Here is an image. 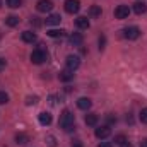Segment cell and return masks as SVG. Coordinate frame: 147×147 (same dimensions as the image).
<instances>
[{
    "label": "cell",
    "mask_w": 147,
    "mask_h": 147,
    "mask_svg": "<svg viewBox=\"0 0 147 147\" xmlns=\"http://www.w3.org/2000/svg\"><path fill=\"white\" fill-rule=\"evenodd\" d=\"M60 127L65 130V132H72L75 128V116L70 110H63L62 115H60V120H58Z\"/></svg>",
    "instance_id": "obj_1"
},
{
    "label": "cell",
    "mask_w": 147,
    "mask_h": 147,
    "mask_svg": "<svg viewBox=\"0 0 147 147\" xmlns=\"http://www.w3.org/2000/svg\"><path fill=\"white\" fill-rule=\"evenodd\" d=\"M45 60H46V51H45L43 48H38V50H34V51L31 53V62H33L34 65H41Z\"/></svg>",
    "instance_id": "obj_2"
},
{
    "label": "cell",
    "mask_w": 147,
    "mask_h": 147,
    "mask_svg": "<svg viewBox=\"0 0 147 147\" xmlns=\"http://www.w3.org/2000/svg\"><path fill=\"white\" fill-rule=\"evenodd\" d=\"M123 36L127 38V39H130V41H134V39H137V38L140 36V29H139L137 26L125 28V29H123Z\"/></svg>",
    "instance_id": "obj_3"
},
{
    "label": "cell",
    "mask_w": 147,
    "mask_h": 147,
    "mask_svg": "<svg viewBox=\"0 0 147 147\" xmlns=\"http://www.w3.org/2000/svg\"><path fill=\"white\" fill-rule=\"evenodd\" d=\"M63 5H65V10L69 14H77L80 10V2L79 0H65Z\"/></svg>",
    "instance_id": "obj_4"
},
{
    "label": "cell",
    "mask_w": 147,
    "mask_h": 147,
    "mask_svg": "<svg viewBox=\"0 0 147 147\" xmlns=\"http://www.w3.org/2000/svg\"><path fill=\"white\" fill-rule=\"evenodd\" d=\"M130 16V7L128 5H118L115 9V17L116 19H127Z\"/></svg>",
    "instance_id": "obj_5"
},
{
    "label": "cell",
    "mask_w": 147,
    "mask_h": 147,
    "mask_svg": "<svg viewBox=\"0 0 147 147\" xmlns=\"http://www.w3.org/2000/svg\"><path fill=\"white\" fill-rule=\"evenodd\" d=\"M65 65H67V69H70V70H77L79 65H80V58H79L77 55H69L67 60H65Z\"/></svg>",
    "instance_id": "obj_6"
},
{
    "label": "cell",
    "mask_w": 147,
    "mask_h": 147,
    "mask_svg": "<svg viewBox=\"0 0 147 147\" xmlns=\"http://www.w3.org/2000/svg\"><path fill=\"white\" fill-rule=\"evenodd\" d=\"M94 135L98 137V139H108L111 135V128L110 125H103V127H99V128H96V132H94Z\"/></svg>",
    "instance_id": "obj_7"
},
{
    "label": "cell",
    "mask_w": 147,
    "mask_h": 147,
    "mask_svg": "<svg viewBox=\"0 0 147 147\" xmlns=\"http://www.w3.org/2000/svg\"><path fill=\"white\" fill-rule=\"evenodd\" d=\"M36 9L38 12H50L53 9V2L51 0H39L36 3Z\"/></svg>",
    "instance_id": "obj_8"
},
{
    "label": "cell",
    "mask_w": 147,
    "mask_h": 147,
    "mask_svg": "<svg viewBox=\"0 0 147 147\" xmlns=\"http://www.w3.org/2000/svg\"><path fill=\"white\" fill-rule=\"evenodd\" d=\"M77 106H79L80 110L87 111V110H91V106H92V101H91L89 98H79V99H77Z\"/></svg>",
    "instance_id": "obj_9"
},
{
    "label": "cell",
    "mask_w": 147,
    "mask_h": 147,
    "mask_svg": "<svg viewBox=\"0 0 147 147\" xmlns=\"http://www.w3.org/2000/svg\"><path fill=\"white\" fill-rule=\"evenodd\" d=\"M38 120H39V123H41L43 127H48V125L51 123V115H50L48 111H43V113L38 115Z\"/></svg>",
    "instance_id": "obj_10"
},
{
    "label": "cell",
    "mask_w": 147,
    "mask_h": 147,
    "mask_svg": "<svg viewBox=\"0 0 147 147\" xmlns=\"http://www.w3.org/2000/svg\"><path fill=\"white\" fill-rule=\"evenodd\" d=\"M98 121H99V116H98L96 113H87V115H86V123H87L89 127H96Z\"/></svg>",
    "instance_id": "obj_11"
},
{
    "label": "cell",
    "mask_w": 147,
    "mask_h": 147,
    "mask_svg": "<svg viewBox=\"0 0 147 147\" xmlns=\"http://www.w3.org/2000/svg\"><path fill=\"white\" fill-rule=\"evenodd\" d=\"M58 79H60V80H63V82H69V80H72V79H74V70H70V69H65V70H62V72L58 74Z\"/></svg>",
    "instance_id": "obj_12"
},
{
    "label": "cell",
    "mask_w": 147,
    "mask_h": 147,
    "mask_svg": "<svg viewBox=\"0 0 147 147\" xmlns=\"http://www.w3.org/2000/svg\"><path fill=\"white\" fill-rule=\"evenodd\" d=\"M75 26H77L79 29H87V28H89V19L84 17V16H80V17L75 19Z\"/></svg>",
    "instance_id": "obj_13"
},
{
    "label": "cell",
    "mask_w": 147,
    "mask_h": 147,
    "mask_svg": "<svg viewBox=\"0 0 147 147\" xmlns=\"http://www.w3.org/2000/svg\"><path fill=\"white\" fill-rule=\"evenodd\" d=\"M69 41L72 43L74 46H80V45H82V41H84V38H82L80 33H72L70 38H69Z\"/></svg>",
    "instance_id": "obj_14"
},
{
    "label": "cell",
    "mask_w": 147,
    "mask_h": 147,
    "mask_svg": "<svg viewBox=\"0 0 147 147\" xmlns=\"http://www.w3.org/2000/svg\"><path fill=\"white\" fill-rule=\"evenodd\" d=\"M21 38H22L24 43H34V41H36V33H33V31H24V33L21 34Z\"/></svg>",
    "instance_id": "obj_15"
},
{
    "label": "cell",
    "mask_w": 147,
    "mask_h": 147,
    "mask_svg": "<svg viewBox=\"0 0 147 147\" xmlns=\"http://www.w3.org/2000/svg\"><path fill=\"white\" fill-rule=\"evenodd\" d=\"M60 21H62L60 14H51V16L46 17V24L48 26H57V24H60Z\"/></svg>",
    "instance_id": "obj_16"
},
{
    "label": "cell",
    "mask_w": 147,
    "mask_h": 147,
    "mask_svg": "<svg viewBox=\"0 0 147 147\" xmlns=\"http://www.w3.org/2000/svg\"><path fill=\"white\" fill-rule=\"evenodd\" d=\"M134 12L135 14H146L147 12V5L144 3V2H137V3H134Z\"/></svg>",
    "instance_id": "obj_17"
},
{
    "label": "cell",
    "mask_w": 147,
    "mask_h": 147,
    "mask_svg": "<svg viewBox=\"0 0 147 147\" xmlns=\"http://www.w3.org/2000/svg\"><path fill=\"white\" fill-rule=\"evenodd\" d=\"M101 14H103V10H101V7H98V5H92V7L89 9V16H91L92 19L101 17Z\"/></svg>",
    "instance_id": "obj_18"
},
{
    "label": "cell",
    "mask_w": 147,
    "mask_h": 147,
    "mask_svg": "<svg viewBox=\"0 0 147 147\" xmlns=\"http://www.w3.org/2000/svg\"><path fill=\"white\" fill-rule=\"evenodd\" d=\"M16 142H17L19 146H26V144L29 142V137H28L26 134H17V135H16Z\"/></svg>",
    "instance_id": "obj_19"
},
{
    "label": "cell",
    "mask_w": 147,
    "mask_h": 147,
    "mask_svg": "<svg viewBox=\"0 0 147 147\" xmlns=\"http://www.w3.org/2000/svg\"><path fill=\"white\" fill-rule=\"evenodd\" d=\"M115 140H116V144H118L120 147H132V144L125 139V135H116V139H115Z\"/></svg>",
    "instance_id": "obj_20"
},
{
    "label": "cell",
    "mask_w": 147,
    "mask_h": 147,
    "mask_svg": "<svg viewBox=\"0 0 147 147\" xmlns=\"http://www.w3.org/2000/svg\"><path fill=\"white\" fill-rule=\"evenodd\" d=\"M5 24L10 26V28H14V26L19 24V17L17 16H9V17H5Z\"/></svg>",
    "instance_id": "obj_21"
},
{
    "label": "cell",
    "mask_w": 147,
    "mask_h": 147,
    "mask_svg": "<svg viewBox=\"0 0 147 147\" xmlns=\"http://www.w3.org/2000/svg\"><path fill=\"white\" fill-rule=\"evenodd\" d=\"M63 34H65L63 29H50V31H48V36L50 38H62Z\"/></svg>",
    "instance_id": "obj_22"
},
{
    "label": "cell",
    "mask_w": 147,
    "mask_h": 147,
    "mask_svg": "<svg viewBox=\"0 0 147 147\" xmlns=\"http://www.w3.org/2000/svg\"><path fill=\"white\" fill-rule=\"evenodd\" d=\"M7 5L10 9H19L22 5V0H7Z\"/></svg>",
    "instance_id": "obj_23"
},
{
    "label": "cell",
    "mask_w": 147,
    "mask_h": 147,
    "mask_svg": "<svg viewBox=\"0 0 147 147\" xmlns=\"http://www.w3.org/2000/svg\"><path fill=\"white\" fill-rule=\"evenodd\" d=\"M5 103H9V94L0 91V105H5Z\"/></svg>",
    "instance_id": "obj_24"
},
{
    "label": "cell",
    "mask_w": 147,
    "mask_h": 147,
    "mask_svg": "<svg viewBox=\"0 0 147 147\" xmlns=\"http://www.w3.org/2000/svg\"><path fill=\"white\" fill-rule=\"evenodd\" d=\"M139 118H140V121H142V123H146V125H147V108H144V110L140 111Z\"/></svg>",
    "instance_id": "obj_25"
},
{
    "label": "cell",
    "mask_w": 147,
    "mask_h": 147,
    "mask_svg": "<svg viewBox=\"0 0 147 147\" xmlns=\"http://www.w3.org/2000/svg\"><path fill=\"white\" fill-rule=\"evenodd\" d=\"M36 103H38V96H33V98L29 96V98L26 99V105H36Z\"/></svg>",
    "instance_id": "obj_26"
},
{
    "label": "cell",
    "mask_w": 147,
    "mask_h": 147,
    "mask_svg": "<svg viewBox=\"0 0 147 147\" xmlns=\"http://www.w3.org/2000/svg\"><path fill=\"white\" fill-rule=\"evenodd\" d=\"M105 45H106V38H105V34H101L99 36V50H103Z\"/></svg>",
    "instance_id": "obj_27"
},
{
    "label": "cell",
    "mask_w": 147,
    "mask_h": 147,
    "mask_svg": "<svg viewBox=\"0 0 147 147\" xmlns=\"http://www.w3.org/2000/svg\"><path fill=\"white\" fill-rule=\"evenodd\" d=\"M46 140H48V144H50V147H55V137H46Z\"/></svg>",
    "instance_id": "obj_28"
},
{
    "label": "cell",
    "mask_w": 147,
    "mask_h": 147,
    "mask_svg": "<svg viewBox=\"0 0 147 147\" xmlns=\"http://www.w3.org/2000/svg\"><path fill=\"white\" fill-rule=\"evenodd\" d=\"M5 65H7L5 58H2V57H0V70H3V69H5Z\"/></svg>",
    "instance_id": "obj_29"
},
{
    "label": "cell",
    "mask_w": 147,
    "mask_h": 147,
    "mask_svg": "<svg viewBox=\"0 0 147 147\" xmlns=\"http://www.w3.org/2000/svg\"><path fill=\"white\" fill-rule=\"evenodd\" d=\"M31 24H34V26H39L41 22L38 21V17H31Z\"/></svg>",
    "instance_id": "obj_30"
},
{
    "label": "cell",
    "mask_w": 147,
    "mask_h": 147,
    "mask_svg": "<svg viewBox=\"0 0 147 147\" xmlns=\"http://www.w3.org/2000/svg\"><path fill=\"white\" fill-rule=\"evenodd\" d=\"M98 147H113V144H111V142H101Z\"/></svg>",
    "instance_id": "obj_31"
},
{
    "label": "cell",
    "mask_w": 147,
    "mask_h": 147,
    "mask_svg": "<svg viewBox=\"0 0 147 147\" xmlns=\"http://www.w3.org/2000/svg\"><path fill=\"white\" fill-rule=\"evenodd\" d=\"M72 147H82V142H80V140H74Z\"/></svg>",
    "instance_id": "obj_32"
},
{
    "label": "cell",
    "mask_w": 147,
    "mask_h": 147,
    "mask_svg": "<svg viewBox=\"0 0 147 147\" xmlns=\"http://www.w3.org/2000/svg\"><path fill=\"white\" fill-rule=\"evenodd\" d=\"M116 121V116H108V123H115Z\"/></svg>",
    "instance_id": "obj_33"
},
{
    "label": "cell",
    "mask_w": 147,
    "mask_h": 147,
    "mask_svg": "<svg viewBox=\"0 0 147 147\" xmlns=\"http://www.w3.org/2000/svg\"><path fill=\"white\" fill-rule=\"evenodd\" d=\"M140 147H147V139H142L140 140Z\"/></svg>",
    "instance_id": "obj_34"
},
{
    "label": "cell",
    "mask_w": 147,
    "mask_h": 147,
    "mask_svg": "<svg viewBox=\"0 0 147 147\" xmlns=\"http://www.w3.org/2000/svg\"><path fill=\"white\" fill-rule=\"evenodd\" d=\"M0 7H2V0H0Z\"/></svg>",
    "instance_id": "obj_35"
}]
</instances>
